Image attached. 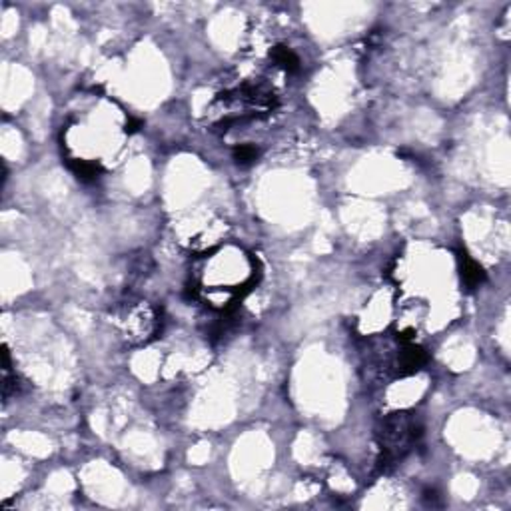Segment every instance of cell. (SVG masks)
<instances>
[{
    "instance_id": "7a4b0ae2",
    "label": "cell",
    "mask_w": 511,
    "mask_h": 511,
    "mask_svg": "<svg viewBox=\"0 0 511 511\" xmlns=\"http://www.w3.org/2000/svg\"><path fill=\"white\" fill-rule=\"evenodd\" d=\"M126 338L134 343H146L162 331V312L148 302H138L122 310Z\"/></svg>"
},
{
    "instance_id": "5b68a950",
    "label": "cell",
    "mask_w": 511,
    "mask_h": 511,
    "mask_svg": "<svg viewBox=\"0 0 511 511\" xmlns=\"http://www.w3.org/2000/svg\"><path fill=\"white\" fill-rule=\"evenodd\" d=\"M258 148L254 146V144H240V146L234 148V152H232V156L236 160V164L240 166H250L256 162L258 158Z\"/></svg>"
},
{
    "instance_id": "6da1fadb",
    "label": "cell",
    "mask_w": 511,
    "mask_h": 511,
    "mask_svg": "<svg viewBox=\"0 0 511 511\" xmlns=\"http://www.w3.org/2000/svg\"><path fill=\"white\" fill-rule=\"evenodd\" d=\"M377 445H380V469L387 471L404 459L413 450V445L420 442L421 425L411 413H392L382 420L377 432Z\"/></svg>"
},
{
    "instance_id": "277c9868",
    "label": "cell",
    "mask_w": 511,
    "mask_h": 511,
    "mask_svg": "<svg viewBox=\"0 0 511 511\" xmlns=\"http://www.w3.org/2000/svg\"><path fill=\"white\" fill-rule=\"evenodd\" d=\"M274 64L278 69L286 70V72H298L300 70V58L295 57L294 50H290L288 46H274L270 50Z\"/></svg>"
},
{
    "instance_id": "3957f363",
    "label": "cell",
    "mask_w": 511,
    "mask_h": 511,
    "mask_svg": "<svg viewBox=\"0 0 511 511\" xmlns=\"http://www.w3.org/2000/svg\"><path fill=\"white\" fill-rule=\"evenodd\" d=\"M457 260H459V270H462L464 284H466L469 290H476L477 286H481L486 282L483 268H481L476 260H471V258L467 256L466 250L457 252Z\"/></svg>"
},
{
    "instance_id": "8992f818",
    "label": "cell",
    "mask_w": 511,
    "mask_h": 511,
    "mask_svg": "<svg viewBox=\"0 0 511 511\" xmlns=\"http://www.w3.org/2000/svg\"><path fill=\"white\" fill-rule=\"evenodd\" d=\"M425 500H428L430 505H440V503L435 501L437 500V493H435V491H430V489H428V491H425Z\"/></svg>"
}]
</instances>
